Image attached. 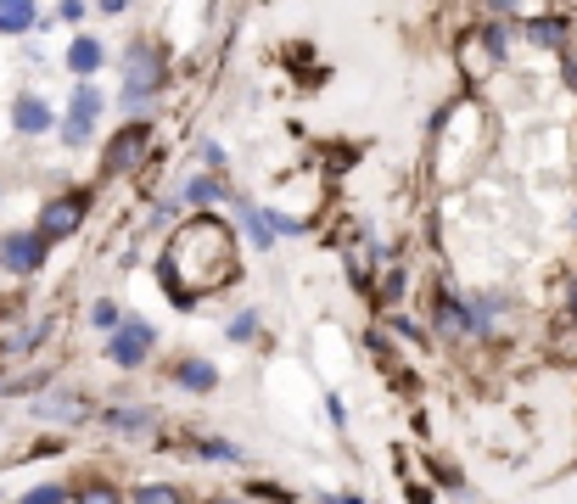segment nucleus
<instances>
[{
	"label": "nucleus",
	"mask_w": 577,
	"mask_h": 504,
	"mask_svg": "<svg viewBox=\"0 0 577 504\" xmlns=\"http://www.w3.org/2000/svg\"><path fill=\"white\" fill-rule=\"evenodd\" d=\"M157 275H163V286H169V297L180 308H191L197 297H208V292L236 286V275H241L236 230H230L225 219H213V213L185 219L180 230L169 236L163 258H157Z\"/></svg>",
	"instance_id": "f257e3e1"
},
{
	"label": "nucleus",
	"mask_w": 577,
	"mask_h": 504,
	"mask_svg": "<svg viewBox=\"0 0 577 504\" xmlns=\"http://www.w3.org/2000/svg\"><path fill=\"white\" fill-rule=\"evenodd\" d=\"M118 68H124V107H146V101L163 96V84H169V56H163L157 40H135L118 56Z\"/></svg>",
	"instance_id": "f03ea898"
},
{
	"label": "nucleus",
	"mask_w": 577,
	"mask_h": 504,
	"mask_svg": "<svg viewBox=\"0 0 577 504\" xmlns=\"http://www.w3.org/2000/svg\"><path fill=\"white\" fill-rule=\"evenodd\" d=\"M85 213H90V191H62V196H51V202L40 208V224H34V236H40L45 247H57V241L79 236Z\"/></svg>",
	"instance_id": "7ed1b4c3"
},
{
	"label": "nucleus",
	"mask_w": 577,
	"mask_h": 504,
	"mask_svg": "<svg viewBox=\"0 0 577 504\" xmlns=\"http://www.w3.org/2000/svg\"><path fill=\"white\" fill-rule=\"evenodd\" d=\"M152 348H157V325H146L141 314H124L118 331H107V359H113L118 370H141V364L152 359Z\"/></svg>",
	"instance_id": "20e7f679"
},
{
	"label": "nucleus",
	"mask_w": 577,
	"mask_h": 504,
	"mask_svg": "<svg viewBox=\"0 0 577 504\" xmlns=\"http://www.w3.org/2000/svg\"><path fill=\"white\" fill-rule=\"evenodd\" d=\"M101 112H107V96L85 79L79 90H73V101H68V118H62V146H90Z\"/></svg>",
	"instance_id": "39448f33"
},
{
	"label": "nucleus",
	"mask_w": 577,
	"mask_h": 504,
	"mask_svg": "<svg viewBox=\"0 0 577 504\" xmlns=\"http://www.w3.org/2000/svg\"><path fill=\"white\" fill-rule=\"evenodd\" d=\"M45 241L34 236V230H6V236H0V269H6V275H17V280H29V275H40L45 269Z\"/></svg>",
	"instance_id": "423d86ee"
},
{
	"label": "nucleus",
	"mask_w": 577,
	"mask_h": 504,
	"mask_svg": "<svg viewBox=\"0 0 577 504\" xmlns=\"http://www.w3.org/2000/svg\"><path fill=\"white\" fill-rule=\"evenodd\" d=\"M146 152H152V124H124L101 163H107V174H129V168H141Z\"/></svg>",
	"instance_id": "0eeeda50"
},
{
	"label": "nucleus",
	"mask_w": 577,
	"mask_h": 504,
	"mask_svg": "<svg viewBox=\"0 0 577 504\" xmlns=\"http://www.w3.org/2000/svg\"><path fill=\"white\" fill-rule=\"evenodd\" d=\"M169 387H180V392H197V398H208V392H219V364H208V359H197V353H185V359H174L169 370Z\"/></svg>",
	"instance_id": "6e6552de"
},
{
	"label": "nucleus",
	"mask_w": 577,
	"mask_h": 504,
	"mask_svg": "<svg viewBox=\"0 0 577 504\" xmlns=\"http://www.w3.org/2000/svg\"><path fill=\"white\" fill-rule=\"evenodd\" d=\"M101 62H107V45H101L96 34H73V45H68V73H73V79L101 73Z\"/></svg>",
	"instance_id": "1a4fd4ad"
},
{
	"label": "nucleus",
	"mask_w": 577,
	"mask_h": 504,
	"mask_svg": "<svg viewBox=\"0 0 577 504\" xmlns=\"http://www.w3.org/2000/svg\"><path fill=\"white\" fill-rule=\"evenodd\" d=\"M51 124H57V118H51L45 96H17L12 101V129H17V135H45Z\"/></svg>",
	"instance_id": "9d476101"
},
{
	"label": "nucleus",
	"mask_w": 577,
	"mask_h": 504,
	"mask_svg": "<svg viewBox=\"0 0 577 504\" xmlns=\"http://www.w3.org/2000/svg\"><path fill=\"white\" fill-rule=\"evenodd\" d=\"M34 23H40L34 0H0V34H29Z\"/></svg>",
	"instance_id": "9b49d317"
},
{
	"label": "nucleus",
	"mask_w": 577,
	"mask_h": 504,
	"mask_svg": "<svg viewBox=\"0 0 577 504\" xmlns=\"http://www.w3.org/2000/svg\"><path fill=\"white\" fill-rule=\"evenodd\" d=\"M236 213H241V230H247V241H253L258 252H269V247H275V230H269V213H258L253 202H236Z\"/></svg>",
	"instance_id": "f8f14e48"
},
{
	"label": "nucleus",
	"mask_w": 577,
	"mask_h": 504,
	"mask_svg": "<svg viewBox=\"0 0 577 504\" xmlns=\"http://www.w3.org/2000/svg\"><path fill=\"white\" fill-rule=\"evenodd\" d=\"M107 426H113V432H129V437H141V432H157V415L152 409H107Z\"/></svg>",
	"instance_id": "ddd939ff"
},
{
	"label": "nucleus",
	"mask_w": 577,
	"mask_h": 504,
	"mask_svg": "<svg viewBox=\"0 0 577 504\" xmlns=\"http://www.w3.org/2000/svg\"><path fill=\"white\" fill-rule=\"evenodd\" d=\"M185 202H191V208H202V202H219V196H230L225 191V180H219V174H208V168H202V174H191V180H185Z\"/></svg>",
	"instance_id": "4468645a"
},
{
	"label": "nucleus",
	"mask_w": 577,
	"mask_h": 504,
	"mask_svg": "<svg viewBox=\"0 0 577 504\" xmlns=\"http://www.w3.org/2000/svg\"><path fill=\"white\" fill-rule=\"evenodd\" d=\"M437 325H443V331H454V336H471V308L460 303V297H437Z\"/></svg>",
	"instance_id": "2eb2a0df"
},
{
	"label": "nucleus",
	"mask_w": 577,
	"mask_h": 504,
	"mask_svg": "<svg viewBox=\"0 0 577 504\" xmlns=\"http://www.w3.org/2000/svg\"><path fill=\"white\" fill-rule=\"evenodd\" d=\"M566 34H572L566 17H533V23H527V40H538V45H561L566 51Z\"/></svg>",
	"instance_id": "dca6fc26"
},
{
	"label": "nucleus",
	"mask_w": 577,
	"mask_h": 504,
	"mask_svg": "<svg viewBox=\"0 0 577 504\" xmlns=\"http://www.w3.org/2000/svg\"><path fill=\"white\" fill-rule=\"evenodd\" d=\"M73 504H129V493H118V482H101V476H90L85 488L73 493Z\"/></svg>",
	"instance_id": "f3484780"
},
{
	"label": "nucleus",
	"mask_w": 577,
	"mask_h": 504,
	"mask_svg": "<svg viewBox=\"0 0 577 504\" xmlns=\"http://www.w3.org/2000/svg\"><path fill=\"white\" fill-rule=\"evenodd\" d=\"M129 504H185V493L174 482H141V488L129 493Z\"/></svg>",
	"instance_id": "a211bd4d"
},
{
	"label": "nucleus",
	"mask_w": 577,
	"mask_h": 504,
	"mask_svg": "<svg viewBox=\"0 0 577 504\" xmlns=\"http://www.w3.org/2000/svg\"><path fill=\"white\" fill-rule=\"evenodd\" d=\"M197 454L213 460V465H241V448L225 443V437H197Z\"/></svg>",
	"instance_id": "6ab92c4d"
},
{
	"label": "nucleus",
	"mask_w": 577,
	"mask_h": 504,
	"mask_svg": "<svg viewBox=\"0 0 577 504\" xmlns=\"http://www.w3.org/2000/svg\"><path fill=\"white\" fill-rule=\"evenodd\" d=\"M40 415L45 420H85V398H68V392H62V398H51Z\"/></svg>",
	"instance_id": "aec40b11"
},
{
	"label": "nucleus",
	"mask_w": 577,
	"mask_h": 504,
	"mask_svg": "<svg viewBox=\"0 0 577 504\" xmlns=\"http://www.w3.org/2000/svg\"><path fill=\"white\" fill-rule=\"evenodd\" d=\"M118 320H124V314H118L113 297H96V308H90V325H96V331H118Z\"/></svg>",
	"instance_id": "412c9836"
},
{
	"label": "nucleus",
	"mask_w": 577,
	"mask_h": 504,
	"mask_svg": "<svg viewBox=\"0 0 577 504\" xmlns=\"http://www.w3.org/2000/svg\"><path fill=\"white\" fill-rule=\"evenodd\" d=\"M68 499H73V493L62 488V482H45V488H29L17 504H68Z\"/></svg>",
	"instance_id": "4be33fe9"
},
{
	"label": "nucleus",
	"mask_w": 577,
	"mask_h": 504,
	"mask_svg": "<svg viewBox=\"0 0 577 504\" xmlns=\"http://www.w3.org/2000/svg\"><path fill=\"white\" fill-rule=\"evenodd\" d=\"M253 336H258V314L253 308H241L236 320H230V342H253Z\"/></svg>",
	"instance_id": "5701e85b"
},
{
	"label": "nucleus",
	"mask_w": 577,
	"mask_h": 504,
	"mask_svg": "<svg viewBox=\"0 0 577 504\" xmlns=\"http://www.w3.org/2000/svg\"><path fill=\"white\" fill-rule=\"evenodd\" d=\"M404 286H409V275H404V269H393V275L381 280V303H398V297H404Z\"/></svg>",
	"instance_id": "b1692460"
},
{
	"label": "nucleus",
	"mask_w": 577,
	"mask_h": 504,
	"mask_svg": "<svg viewBox=\"0 0 577 504\" xmlns=\"http://www.w3.org/2000/svg\"><path fill=\"white\" fill-rule=\"evenodd\" d=\"M57 17H62V23H85V17H90V6H85V0H62V6H57Z\"/></svg>",
	"instance_id": "393cba45"
},
{
	"label": "nucleus",
	"mask_w": 577,
	"mask_h": 504,
	"mask_svg": "<svg viewBox=\"0 0 577 504\" xmlns=\"http://www.w3.org/2000/svg\"><path fill=\"white\" fill-rule=\"evenodd\" d=\"M432 476L443 482V488H465V482H460V471H454V465H443V460H432Z\"/></svg>",
	"instance_id": "a878e982"
},
{
	"label": "nucleus",
	"mask_w": 577,
	"mask_h": 504,
	"mask_svg": "<svg viewBox=\"0 0 577 504\" xmlns=\"http://www.w3.org/2000/svg\"><path fill=\"white\" fill-rule=\"evenodd\" d=\"M325 409H331V420H337V426H348V409H342L337 392H325Z\"/></svg>",
	"instance_id": "bb28decb"
},
{
	"label": "nucleus",
	"mask_w": 577,
	"mask_h": 504,
	"mask_svg": "<svg viewBox=\"0 0 577 504\" xmlns=\"http://www.w3.org/2000/svg\"><path fill=\"white\" fill-rule=\"evenodd\" d=\"M561 73H566V84L577 90V56H566V51H561Z\"/></svg>",
	"instance_id": "cd10ccee"
},
{
	"label": "nucleus",
	"mask_w": 577,
	"mask_h": 504,
	"mask_svg": "<svg viewBox=\"0 0 577 504\" xmlns=\"http://www.w3.org/2000/svg\"><path fill=\"white\" fill-rule=\"evenodd\" d=\"M320 504H365V499H359V493H325Z\"/></svg>",
	"instance_id": "c85d7f7f"
},
{
	"label": "nucleus",
	"mask_w": 577,
	"mask_h": 504,
	"mask_svg": "<svg viewBox=\"0 0 577 504\" xmlns=\"http://www.w3.org/2000/svg\"><path fill=\"white\" fill-rule=\"evenodd\" d=\"M409 504H437V499H432V488H409Z\"/></svg>",
	"instance_id": "c756f323"
},
{
	"label": "nucleus",
	"mask_w": 577,
	"mask_h": 504,
	"mask_svg": "<svg viewBox=\"0 0 577 504\" xmlns=\"http://www.w3.org/2000/svg\"><path fill=\"white\" fill-rule=\"evenodd\" d=\"M101 12H107V17H118V12H129V0H101Z\"/></svg>",
	"instance_id": "7c9ffc66"
},
{
	"label": "nucleus",
	"mask_w": 577,
	"mask_h": 504,
	"mask_svg": "<svg viewBox=\"0 0 577 504\" xmlns=\"http://www.w3.org/2000/svg\"><path fill=\"white\" fill-rule=\"evenodd\" d=\"M566 320H577V280H572V297H566Z\"/></svg>",
	"instance_id": "2f4dec72"
},
{
	"label": "nucleus",
	"mask_w": 577,
	"mask_h": 504,
	"mask_svg": "<svg viewBox=\"0 0 577 504\" xmlns=\"http://www.w3.org/2000/svg\"><path fill=\"white\" fill-rule=\"evenodd\" d=\"M208 504H241V499H230V493H213V499Z\"/></svg>",
	"instance_id": "473e14b6"
}]
</instances>
